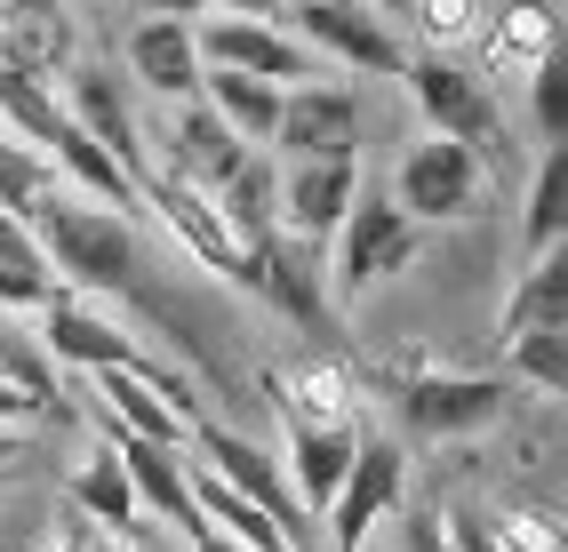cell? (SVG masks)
<instances>
[{"label": "cell", "instance_id": "cell-39", "mask_svg": "<svg viewBox=\"0 0 568 552\" xmlns=\"http://www.w3.org/2000/svg\"><path fill=\"white\" fill-rule=\"evenodd\" d=\"M400 552H448V536H440V512H433V521H416V529H400Z\"/></svg>", "mask_w": 568, "mask_h": 552}, {"label": "cell", "instance_id": "cell-12", "mask_svg": "<svg viewBox=\"0 0 568 552\" xmlns=\"http://www.w3.org/2000/svg\"><path fill=\"white\" fill-rule=\"evenodd\" d=\"M353 193H361V161H296L281 176V225L305 248H321L336 225H345Z\"/></svg>", "mask_w": 568, "mask_h": 552}, {"label": "cell", "instance_id": "cell-6", "mask_svg": "<svg viewBox=\"0 0 568 552\" xmlns=\"http://www.w3.org/2000/svg\"><path fill=\"white\" fill-rule=\"evenodd\" d=\"M400 81L416 89V104H425V121H433L440 136L473 144V153L505 136V121H497V96H488V81H480V72L448 64V57H416V64H400Z\"/></svg>", "mask_w": 568, "mask_h": 552}, {"label": "cell", "instance_id": "cell-31", "mask_svg": "<svg viewBox=\"0 0 568 552\" xmlns=\"http://www.w3.org/2000/svg\"><path fill=\"white\" fill-rule=\"evenodd\" d=\"M72 504L97 512V521H112V529H129L136 497H129V472H121V457H112V449H97V457L81 464V481H72Z\"/></svg>", "mask_w": 568, "mask_h": 552}, {"label": "cell", "instance_id": "cell-23", "mask_svg": "<svg viewBox=\"0 0 568 552\" xmlns=\"http://www.w3.org/2000/svg\"><path fill=\"white\" fill-rule=\"evenodd\" d=\"M241 153H248V144L224 129L209 104L184 96V113H176V176H193V184H224V176L241 168Z\"/></svg>", "mask_w": 568, "mask_h": 552}, {"label": "cell", "instance_id": "cell-28", "mask_svg": "<svg viewBox=\"0 0 568 552\" xmlns=\"http://www.w3.org/2000/svg\"><path fill=\"white\" fill-rule=\"evenodd\" d=\"M568 241V144H552L537 184H528V248H560Z\"/></svg>", "mask_w": 568, "mask_h": 552}, {"label": "cell", "instance_id": "cell-20", "mask_svg": "<svg viewBox=\"0 0 568 552\" xmlns=\"http://www.w3.org/2000/svg\"><path fill=\"white\" fill-rule=\"evenodd\" d=\"M184 481H193V504H201V521H216L224 536H241L248 552H296L288 536H281V521L264 504H248L233 481H224L216 464H184Z\"/></svg>", "mask_w": 568, "mask_h": 552}, {"label": "cell", "instance_id": "cell-22", "mask_svg": "<svg viewBox=\"0 0 568 552\" xmlns=\"http://www.w3.org/2000/svg\"><path fill=\"white\" fill-rule=\"evenodd\" d=\"M216 193V208H224V225H233L248 248H264L281 233V176H273V161H256V153H241V168L224 176V184H209Z\"/></svg>", "mask_w": 568, "mask_h": 552}, {"label": "cell", "instance_id": "cell-9", "mask_svg": "<svg viewBox=\"0 0 568 552\" xmlns=\"http://www.w3.org/2000/svg\"><path fill=\"white\" fill-rule=\"evenodd\" d=\"M296 41L305 49H328V57H345L361 72H400V41L385 32V17H376V0H296Z\"/></svg>", "mask_w": 568, "mask_h": 552}, {"label": "cell", "instance_id": "cell-30", "mask_svg": "<svg viewBox=\"0 0 568 552\" xmlns=\"http://www.w3.org/2000/svg\"><path fill=\"white\" fill-rule=\"evenodd\" d=\"M513 368L545 392H568V320H537V328H513Z\"/></svg>", "mask_w": 568, "mask_h": 552}, {"label": "cell", "instance_id": "cell-18", "mask_svg": "<svg viewBox=\"0 0 568 552\" xmlns=\"http://www.w3.org/2000/svg\"><path fill=\"white\" fill-rule=\"evenodd\" d=\"M209 113L233 129L241 144H273V121H281V81H256V72H233V64H201V89H193Z\"/></svg>", "mask_w": 568, "mask_h": 552}, {"label": "cell", "instance_id": "cell-32", "mask_svg": "<svg viewBox=\"0 0 568 552\" xmlns=\"http://www.w3.org/2000/svg\"><path fill=\"white\" fill-rule=\"evenodd\" d=\"M0 113H9L32 144H49V129H57L64 104H57L41 81H32V64H9V57H0Z\"/></svg>", "mask_w": 568, "mask_h": 552}, {"label": "cell", "instance_id": "cell-7", "mask_svg": "<svg viewBox=\"0 0 568 552\" xmlns=\"http://www.w3.org/2000/svg\"><path fill=\"white\" fill-rule=\"evenodd\" d=\"M193 49L201 64H233V72H256V81H313V49L281 32L273 17H209L193 24Z\"/></svg>", "mask_w": 568, "mask_h": 552}, {"label": "cell", "instance_id": "cell-21", "mask_svg": "<svg viewBox=\"0 0 568 552\" xmlns=\"http://www.w3.org/2000/svg\"><path fill=\"white\" fill-rule=\"evenodd\" d=\"M41 345L57 352V360H72V368H112V360H144L121 328H104L97 313H81L72 297H49L41 305Z\"/></svg>", "mask_w": 568, "mask_h": 552}, {"label": "cell", "instance_id": "cell-40", "mask_svg": "<svg viewBox=\"0 0 568 552\" xmlns=\"http://www.w3.org/2000/svg\"><path fill=\"white\" fill-rule=\"evenodd\" d=\"M184 536H193V552H248L241 536H224L216 521H193V529H184Z\"/></svg>", "mask_w": 568, "mask_h": 552}, {"label": "cell", "instance_id": "cell-15", "mask_svg": "<svg viewBox=\"0 0 568 552\" xmlns=\"http://www.w3.org/2000/svg\"><path fill=\"white\" fill-rule=\"evenodd\" d=\"M64 113L81 121L136 184L153 176V168H144V144H136V113H129V96H121V81H112L104 64H81V72H72V104H64Z\"/></svg>", "mask_w": 568, "mask_h": 552}, {"label": "cell", "instance_id": "cell-14", "mask_svg": "<svg viewBox=\"0 0 568 552\" xmlns=\"http://www.w3.org/2000/svg\"><path fill=\"white\" fill-rule=\"evenodd\" d=\"M112 457H121V472H129V497H136V504H153L161 521H176V529H193V521H201L193 481H184V449H176V440L112 432Z\"/></svg>", "mask_w": 568, "mask_h": 552}, {"label": "cell", "instance_id": "cell-24", "mask_svg": "<svg viewBox=\"0 0 568 552\" xmlns=\"http://www.w3.org/2000/svg\"><path fill=\"white\" fill-rule=\"evenodd\" d=\"M49 153H57V161H64L72 176H81L97 201H121V208L136 201V176H129L121 161H112V153H104V144H97V136H89L81 121H72V113H57V129H49Z\"/></svg>", "mask_w": 568, "mask_h": 552}, {"label": "cell", "instance_id": "cell-42", "mask_svg": "<svg viewBox=\"0 0 568 552\" xmlns=\"http://www.w3.org/2000/svg\"><path fill=\"white\" fill-rule=\"evenodd\" d=\"M216 9H241V17H273L281 0H216Z\"/></svg>", "mask_w": 568, "mask_h": 552}, {"label": "cell", "instance_id": "cell-5", "mask_svg": "<svg viewBox=\"0 0 568 552\" xmlns=\"http://www.w3.org/2000/svg\"><path fill=\"white\" fill-rule=\"evenodd\" d=\"M193 440H201V464H216V472H224V481H233V489H241L248 504H264V512H273V521H281V536H288L296 552H313V512L296 504L288 472H281L273 457H264V449H256L248 432H233V425H209V417H193Z\"/></svg>", "mask_w": 568, "mask_h": 552}, {"label": "cell", "instance_id": "cell-1", "mask_svg": "<svg viewBox=\"0 0 568 552\" xmlns=\"http://www.w3.org/2000/svg\"><path fill=\"white\" fill-rule=\"evenodd\" d=\"M24 225H32V241H41L49 265L72 273L81 288H97V297H129V288L144 280V248H136V233L112 208H81V201H64L49 184V193L24 208Z\"/></svg>", "mask_w": 568, "mask_h": 552}, {"label": "cell", "instance_id": "cell-11", "mask_svg": "<svg viewBox=\"0 0 568 552\" xmlns=\"http://www.w3.org/2000/svg\"><path fill=\"white\" fill-rule=\"evenodd\" d=\"M400 504V449L393 440H353V464H345V481H336L328 497V529H336V552H361L368 529L385 521V512Z\"/></svg>", "mask_w": 568, "mask_h": 552}, {"label": "cell", "instance_id": "cell-10", "mask_svg": "<svg viewBox=\"0 0 568 552\" xmlns=\"http://www.w3.org/2000/svg\"><path fill=\"white\" fill-rule=\"evenodd\" d=\"M473 193H480V153H473V144H457V136H440V129L400 161V208L416 216V225L465 216Z\"/></svg>", "mask_w": 568, "mask_h": 552}, {"label": "cell", "instance_id": "cell-26", "mask_svg": "<svg viewBox=\"0 0 568 552\" xmlns=\"http://www.w3.org/2000/svg\"><path fill=\"white\" fill-rule=\"evenodd\" d=\"M560 49V17L552 0H505V24L488 32V64H537Z\"/></svg>", "mask_w": 568, "mask_h": 552}, {"label": "cell", "instance_id": "cell-16", "mask_svg": "<svg viewBox=\"0 0 568 552\" xmlns=\"http://www.w3.org/2000/svg\"><path fill=\"white\" fill-rule=\"evenodd\" d=\"M256 288L264 297H273L296 328H305V337H345V328H336V313H328V297H321V280L305 273V241H264L256 248Z\"/></svg>", "mask_w": 568, "mask_h": 552}, {"label": "cell", "instance_id": "cell-29", "mask_svg": "<svg viewBox=\"0 0 568 552\" xmlns=\"http://www.w3.org/2000/svg\"><path fill=\"white\" fill-rule=\"evenodd\" d=\"M273 392L288 400V425H345V377L336 368H288V377H273Z\"/></svg>", "mask_w": 568, "mask_h": 552}, {"label": "cell", "instance_id": "cell-2", "mask_svg": "<svg viewBox=\"0 0 568 552\" xmlns=\"http://www.w3.org/2000/svg\"><path fill=\"white\" fill-rule=\"evenodd\" d=\"M89 392H97V417L104 432H144V440H193V417L201 400L193 385H176L169 368L153 360H112V368H89Z\"/></svg>", "mask_w": 568, "mask_h": 552}, {"label": "cell", "instance_id": "cell-38", "mask_svg": "<svg viewBox=\"0 0 568 552\" xmlns=\"http://www.w3.org/2000/svg\"><path fill=\"white\" fill-rule=\"evenodd\" d=\"M49 409V400H32L24 385H9V377H0V425H24V417H41Z\"/></svg>", "mask_w": 568, "mask_h": 552}, {"label": "cell", "instance_id": "cell-34", "mask_svg": "<svg viewBox=\"0 0 568 552\" xmlns=\"http://www.w3.org/2000/svg\"><path fill=\"white\" fill-rule=\"evenodd\" d=\"M528 104H537L545 144H568V57H560V49L528 64Z\"/></svg>", "mask_w": 568, "mask_h": 552}, {"label": "cell", "instance_id": "cell-36", "mask_svg": "<svg viewBox=\"0 0 568 552\" xmlns=\"http://www.w3.org/2000/svg\"><path fill=\"white\" fill-rule=\"evenodd\" d=\"M497 552H560L552 512H505V536H497Z\"/></svg>", "mask_w": 568, "mask_h": 552}, {"label": "cell", "instance_id": "cell-13", "mask_svg": "<svg viewBox=\"0 0 568 552\" xmlns=\"http://www.w3.org/2000/svg\"><path fill=\"white\" fill-rule=\"evenodd\" d=\"M400 409H408L416 432L457 440V432H480V425L505 417V385H497V377H416V385L400 392Z\"/></svg>", "mask_w": 568, "mask_h": 552}, {"label": "cell", "instance_id": "cell-33", "mask_svg": "<svg viewBox=\"0 0 568 552\" xmlns=\"http://www.w3.org/2000/svg\"><path fill=\"white\" fill-rule=\"evenodd\" d=\"M49 184H57V176H49V161H41V153H24V144L0 136V216H17V225H24V208L41 201Z\"/></svg>", "mask_w": 568, "mask_h": 552}, {"label": "cell", "instance_id": "cell-43", "mask_svg": "<svg viewBox=\"0 0 568 552\" xmlns=\"http://www.w3.org/2000/svg\"><path fill=\"white\" fill-rule=\"evenodd\" d=\"M0 552H24V529L9 521V529H0Z\"/></svg>", "mask_w": 568, "mask_h": 552}, {"label": "cell", "instance_id": "cell-17", "mask_svg": "<svg viewBox=\"0 0 568 552\" xmlns=\"http://www.w3.org/2000/svg\"><path fill=\"white\" fill-rule=\"evenodd\" d=\"M129 64L153 96H193L201 89V49H193V17H144L129 32Z\"/></svg>", "mask_w": 568, "mask_h": 552}, {"label": "cell", "instance_id": "cell-27", "mask_svg": "<svg viewBox=\"0 0 568 552\" xmlns=\"http://www.w3.org/2000/svg\"><path fill=\"white\" fill-rule=\"evenodd\" d=\"M537 320H568V248H537V265L520 273L513 305H505V337L537 328Z\"/></svg>", "mask_w": 568, "mask_h": 552}, {"label": "cell", "instance_id": "cell-25", "mask_svg": "<svg viewBox=\"0 0 568 552\" xmlns=\"http://www.w3.org/2000/svg\"><path fill=\"white\" fill-rule=\"evenodd\" d=\"M49 297H64V288H57V273H49L41 241H32L17 216H0V305H32V313H41Z\"/></svg>", "mask_w": 568, "mask_h": 552}, {"label": "cell", "instance_id": "cell-37", "mask_svg": "<svg viewBox=\"0 0 568 552\" xmlns=\"http://www.w3.org/2000/svg\"><path fill=\"white\" fill-rule=\"evenodd\" d=\"M440 536H448V552H497L488 521H473V512H448V521H440Z\"/></svg>", "mask_w": 568, "mask_h": 552}, {"label": "cell", "instance_id": "cell-45", "mask_svg": "<svg viewBox=\"0 0 568 552\" xmlns=\"http://www.w3.org/2000/svg\"><path fill=\"white\" fill-rule=\"evenodd\" d=\"M376 9H400V0H376Z\"/></svg>", "mask_w": 568, "mask_h": 552}, {"label": "cell", "instance_id": "cell-19", "mask_svg": "<svg viewBox=\"0 0 568 552\" xmlns=\"http://www.w3.org/2000/svg\"><path fill=\"white\" fill-rule=\"evenodd\" d=\"M345 464H353V432L345 425H288V489L305 512H328L336 481H345Z\"/></svg>", "mask_w": 568, "mask_h": 552}, {"label": "cell", "instance_id": "cell-35", "mask_svg": "<svg viewBox=\"0 0 568 552\" xmlns=\"http://www.w3.org/2000/svg\"><path fill=\"white\" fill-rule=\"evenodd\" d=\"M400 9H416V24L433 41H473V24H480V0H400Z\"/></svg>", "mask_w": 568, "mask_h": 552}, {"label": "cell", "instance_id": "cell-8", "mask_svg": "<svg viewBox=\"0 0 568 552\" xmlns=\"http://www.w3.org/2000/svg\"><path fill=\"white\" fill-rule=\"evenodd\" d=\"M273 144H281L288 161H353V153H361V104H353L345 89L296 81V89H281Z\"/></svg>", "mask_w": 568, "mask_h": 552}, {"label": "cell", "instance_id": "cell-4", "mask_svg": "<svg viewBox=\"0 0 568 552\" xmlns=\"http://www.w3.org/2000/svg\"><path fill=\"white\" fill-rule=\"evenodd\" d=\"M408 256H416V216L400 201H361L353 193L345 225H336V297H368V288L393 280Z\"/></svg>", "mask_w": 568, "mask_h": 552}, {"label": "cell", "instance_id": "cell-41", "mask_svg": "<svg viewBox=\"0 0 568 552\" xmlns=\"http://www.w3.org/2000/svg\"><path fill=\"white\" fill-rule=\"evenodd\" d=\"M144 17H201V9H216V0H136Z\"/></svg>", "mask_w": 568, "mask_h": 552}, {"label": "cell", "instance_id": "cell-3", "mask_svg": "<svg viewBox=\"0 0 568 552\" xmlns=\"http://www.w3.org/2000/svg\"><path fill=\"white\" fill-rule=\"evenodd\" d=\"M136 193L161 208V225H169L184 248H193L209 273H224V280H248V288H256V248H248L233 225H224V208H216V193H209V184H193V176H144Z\"/></svg>", "mask_w": 568, "mask_h": 552}, {"label": "cell", "instance_id": "cell-44", "mask_svg": "<svg viewBox=\"0 0 568 552\" xmlns=\"http://www.w3.org/2000/svg\"><path fill=\"white\" fill-rule=\"evenodd\" d=\"M9 464H17V440H9V432H0V472H9Z\"/></svg>", "mask_w": 568, "mask_h": 552}]
</instances>
